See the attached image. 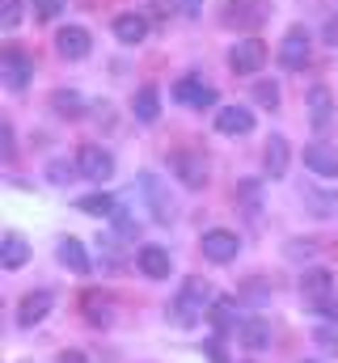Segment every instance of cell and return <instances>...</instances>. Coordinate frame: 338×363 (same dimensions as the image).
I'll return each mask as SVG.
<instances>
[{"label":"cell","mask_w":338,"mask_h":363,"mask_svg":"<svg viewBox=\"0 0 338 363\" xmlns=\"http://www.w3.org/2000/svg\"><path fill=\"white\" fill-rule=\"evenodd\" d=\"M77 207H81V211H89V216H114V211H119L110 194H84Z\"/></svg>","instance_id":"obj_26"},{"label":"cell","mask_w":338,"mask_h":363,"mask_svg":"<svg viewBox=\"0 0 338 363\" xmlns=\"http://www.w3.org/2000/svg\"><path fill=\"white\" fill-rule=\"evenodd\" d=\"M173 97H178L182 106H195V110H212V106H216V89L203 85L199 77H182V81L173 85Z\"/></svg>","instance_id":"obj_9"},{"label":"cell","mask_w":338,"mask_h":363,"mask_svg":"<svg viewBox=\"0 0 338 363\" xmlns=\"http://www.w3.org/2000/svg\"><path fill=\"white\" fill-rule=\"evenodd\" d=\"M237 334H241V347H246V351H254V355L271 347V325H266L262 317H246Z\"/></svg>","instance_id":"obj_17"},{"label":"cell","mask_w":338,"mask_h":363,"mask_svg":"<svg viewBox=\"0 0 338 363\" xmlns=\"http://www.w3.org/2000/svg\"><path fill=\"white\" fill-rule=\"evenodd\" d=\"M233 308H237L233 300H216V304H212V321H216L220 334H229V330L237 325V321H233Z\"/></svg>","instance_id":"obj_27"},{"label":"cell","mask_w":338,"mask_h":363,"mask_svg":"<svg viewBox=\"0 0 338 363\" xmlns=\"http://www.w3.org/2000/svg\"><path fill=\"white\" fill-rule=\"evenodd\" d=\"M300 291H305V300H309V304H317L322 313H334V304H330L334 274H330V271H309L305 279H300Z\"/></svg>","instance_id":"obj_6"},{"label":"cell","mask_w":338,"mask_h":363,"mask_svg":"<svg viewBox=\"0 0 338 363\" xmlns=\"http://www.w3.org/2000/svg\"><path fill=\"white\" fill-rule=\"evenodd\" d=\"M60 363H89L81 351H60Z\"/></svg>","instance_id":"obj_36"},{"label":"cell","mask_w":338,"mask_h":363,"mask_svg":"<svg viewBox=\"0 0 338 363\" xmlns=\"http://www.w3.org/2000/svg\"><path fill=\"white\" fill-rule=\"evenodd\" d=\"M305 203L313 207V216H338V190H322V186H305Z\"/></svg>","instance_id":"obj_21"},{"label":"cell","mask_w":338,"mask_h":363,"mask_svg":"<svg viewBox=\"0 0 338 363\" xmlns=\"http://www.w3.org/2000/svg\"><path fill=\"white\" fill-rule=\"evenodd\" d=\"M51 106H55L64 118H81V114H84L81 93H72V89H55V93H51Z\"/></svg>","instance_id":"obj_25"},{"label":"cell","mask_w":338,"mask_h":363,"mask_svg":"<svg viewBox=\"0 0 338 363\" xmlns=\"http://www.w3.org/2000/svg\"><path fill=\"white\" fill-rule=\"evenodd\" d=\"M266 64V43H258V38H241L233 51H229V68L233 72H241V77H250Z\"/></svg>","instance_id":"obj_5"},{"label":"cell","mask_w":338,"mask_h":363,"mask_svg":"<svg viewBox=\"0 0 338 363\" xmlns=\"http://www.w3.org/2000/svg\"><path fill=\"white\" fill-rule=\"evenodd\" d=\"M229 21H262V13H254V4H246V0H233L229 4Z\"/></svg>","instance_id":"obj_30"},{"label":"cell","mask_w":338,"mask_h":363,"mask_svg":"<svg viewBox=\"0 0 338 363\" xmlns=\"http://www.w3.org/2000/svg\"><path fill=\"white\" fill-rule=\"evenodd\" d=\"M157 114H161V93H157V85H144L136 93V118L140 123H157Z\"/></svg>","instance_id":"obj_22"},{"label":"cell","mask_w":338,"mask_h":363,"mask_svg":"<svg viewBox=\"0 0 338 363\" xmlns=\"http://www.w3.org/2000/svg\"><path fill=\"white\" fill-rule=\"evenodd\" d=\"M254 101L275 110V106H279V85H275V81H258V85H254Z\"/></svg>","instance_id":"obj_28"},{"label":"cell","mask_w":338,"mask_h":363,"mask_svg":"<svg viewBox=\"0 0 338 363\" xmlns=\"http://www.w3.org/2000/svg\"><path fill=\"white\" fill-rule=\"evenodd\" d=\"M309 123L317 127V131H326L330 123H334V97L326 85H313L309 89Z\"/></svg>","instance_id":"obj_14"},{"label":"cell","mask_w":338,"mask_h":363,"mask_svg":"<svg viewBox=\"0 0 338 363\" xmlns=\"http://www.w3.org/2000/svg\"><path fill=\"white\" fill-rule=\"evenodd\" d=\"M262 161H266V174H271V178H283V174H288V140H283V135H271Z\"/></svg>","instance_id":"obj_19"},{"label":"cell","mask_w":338,"mask_h":363,"mask_svg":"<svg viewBox=\"0 0 338 363\" xmlns=\"http://www.w3.org/2000/svg\"><path fill=\"white\" fill-rule=\"evenodd\" d=\"M77 169H81L89 182H110V174H114V157H110L106 148H97V144H84L81 152H77Z\"/></svg>","instance_id":"obj_3"},{"label":"cell","mask_w":338,"mask_h":363,"mask_svg":"<svg viewBox=\"0 0 338 363\" xmlns=\"http://www.w3.org/2000/svg\"><path fill=\"white\" fill-rule=\"evenodd\" d=\"M114 34H119L127 47H136V43H144V34H148V21H144L140 13H119V17H114Z\"/></svg>","instance_id":"obj_18"},{"label":"cell","mask_w":338,"mask_h":363,"mask_svg":"<svg viewBox=\"0 0 338 363\" xmlns=\"http://www.w3.org/2000/svg\"><path fill=\"white\" fill-rule=\"evenodd\" d=\"M317 342H322V347H338V334H326V330H322V334H317Z\"/></svg>","instance_id":"obj_38"},{"label":"cell","mask_w":338,"mask_h":363,"mask_svg":"<svg viewBox=\"0 0 338 363\" xmlns=\"http://www.w3.org/2000/svg\"><path fill=\"white\" fill-rule=\"evenodd\" d=\"M60 262H64L72 274H89V254H84L81 241H72V237L60 241Z\"/></svg>","instance_id":"obj_23"},{"label":"cell","mask_w":338,"mask_h":363,"mask_svg":"<svg viewBox=\"0 0 338 363\" xmlns=\"http://www.w3.org/2000/svg\"><path fill=\"white\" fill-rule=\"evenodd\" d=\"M207 304H212V283L207 279H186L182 291H178V300H173V321L178 325H195Z\"/></svg>","instance_id":"obj_1"},{"label":"cell","mask_w":338,"mask_h":363,"mask_svg":"<svg viewBox=\"0 0 338 363\" xmlns=\"http://www.w3.org/2000/svg\"><path fill=\"white\" fill-rule=\"evenodd\" d=\"M0 140H4V148H0V152H4V157H13L17 148H13V127H9V123H4V131H0Z\"/></svg>","instance_id":"obj_33"},{"label":"cell","mask_w":338,"mask_h":363,"mask_svg":"<svg viewBox=\"0 0 338 363\" xmlns=\"http://www.w3.org/2000/svg\"><path fill=\"white\" fill-rule=\"evenodd\" d=\"M140 190H144V199H148L153 216H157L161 224H173V199L161 190V182L153 178V174H140Z\"/></svg>","instance_id":"obj_10"},{"label":"cell","mask_w":338,"mask_h":363,"mask_svg":"<svg viewBox=\"0 0 338 363\" xmlns=\"http://www.w3.org/2000/svg\"><path fill=\"white\" fill-rule=\"evenodd\" d=\"M216 131H220V135H250L254 114L246 106H224V110L216 114Z\"/></svg>","instance_id":"obj_13"},{"label":"cell","mask_w":338,"mask_h":363,"mask_svg":"<svg viewBox=\"0 0 338 363\" xmlns=\"http://www.w3.org/2000/svg\"><path fill=\"white\" fill-rule=\"evenodd\" d=\"M84 317H89V325H102V330H106V325L114 321V317H110V300H102L97 291H89V296H84Z\"/></svg>","instance_id":"obj_24"},{"label":"cell","mask_w":338,"mask_h":363,"mask_svg":"<svg viewBox=\"0 0 338 363\" xmlns=\"http://www.w3.org/2000/svg\"><path fill=\"white\" fill-rule=\"evenodd\" d=\"M207 359H212V363H229V359H224V347H220V342H212V347H207Z\"/></svg>","instance_id":"obj_35"},{"label":"cell","mask_w":338,"mask_h":363,"mask_svg":"<svg viewBox=\"0 0 338 363\" xmlns=\"http://www.w3.org/2000/svg\"><path fill=\"white\" fill-rule=\"evenodd\" d=\"M169 169H173V178L182 182V186H190V190H199L207 182V161H203L199 148H178L169 157Z\"/></svg>","instance_id":"obj_2"},{"label":"cell","mask_w":338,"mask_h":363,"mask_svg":"<svg viewBox=\"0 0 338 363\" xmlns=\"http://www.w3.org/2000/svg\"><path fill=\"white\" fill-rule=\"evenodd\" d=\"M300 363H317V359H300Z\"/></svg>","instance_id":"obj_39"},{"label":"cell","mask_w":338,"mask_h":363,"mask_svg":"<svg viewBox=\"0 0 338 363\" xmlns=\"http://www.w3.org/2000/svg\"><path fill=\"white\" fill-rule=\"evenodd\" d=\"M0 81H4L9 89H26V81H34V64H30L17 47H9L4 60H0Z\"/></svg>","instance_id":"obj_8"},{"label":"cell","mask_w":338,"mask_h":363,"mask_svg":"<svg viewBox=\"0 0 338 363\" xmlns=\"http://www.w3.org/2000/svg\"><path fill=\"white\" fill-rule=\"evenodd\" d=\"M199 250H203V258L207 262H233L237 258V250H241V241L233 237V233H224V228H212V233H203V241H199Z\"/></svg>","instance_id":"obj_4"},{"label":"cell","mask_w":338,"mask_h":363,"mask_svg":"<svg viewBox=\"0 0 338 363\" xmlns=\"http://www.w3.org/2000/svg\"><path fill=\"white\" fill-rule=\"evenodd\" d=\"M279 64L292 68V72L309 64V34H305L300 26H292V30L283 34V43H279Z\"/></svg>","instance_id":"obj_7"},{"label":"cell","mask_w":338,"mask_h":363,"mask_svg":"<svg viewBox=\"0 0 338 363\" xmlns=\"http://www.w3.org/2000/svg\"><path fill=\"white\" fill-rule=\"evenodd\" d=\"M140 271L148 274V279H169V271H173L169 250H161V245H144V250H140Z\"/></svg>","instance_id":"obj_16"},{"label":"cell","mask_w":338,"mask_h":363,"mask_svg":"<svg viewBox=\"0 0 338 363\" xmlns=\"http://www.w3.org/2000/svg\"><path fill=\"white\" fill-rule=\"evenodd\" d=\"M305 165L313 174H322V178H338V148H330V144H309L305 148Z\"/></svg>","instance_id":"obj_15"},{"label":"cell","mask_w":338,"mask_h":363,"mask_svg":"<svg viewBox=\"0 0 338 363\" xmlns=\"http://www.w3.org/2000/svg\"><path fill=\"white\" fill-rule=\"evenodd\" d=\"M47 178H51V182H60V186H64V182L72 178V165H64V161H55V165L47 169Z\"/></svg>","instance_id":"obj_32"},{"label":"cell","mask_w":338,"mask_h":363,"mask_svg":"<svg viewBox=\"0 0 338 363\" xmlns=\"http://www.w3.org/2000/svg\"><path fill=\"white\" fill-rule=\"evenodd\" d=\"M60 9H64V0H34V17L38 21H51Z\"/></svg>","instance_id":"obj_31"},{"label":"cell","mask_w":338,"mask_h":363,"mask_svg":"<svg viewBox=\"0 0 338 363\" xmlns=\"http://www.w3.org/2000/svg\"><path fill=\"white\" fill-rule=\"evenodd\" d=\"M178 9H182V13H199V9H203V0H178Z\"/></svg>","instance_id":"obj_37"},{"label":"cell","mask_w":338,"mask_h":363,"mask_svg":"<svg viewBox=\"0 0 338 363\" xmlns=\"http://www.w3.org/2000/svg\"><path fill=\"white\" fill-rule=\"evenodd\" d=\"M0 262L9 267V271H17V267H26L30 262V245L17 237V233H9L4 241H0Z\"/></svg>","instance_id":"obj_20"},{"label":"cell","mask_w":338,"mask_h":363,"mask_svg":"<svg viewBox=\"0 0 338 363\" xmlns=\"http://www.w3.org/2000/svg\"><path fill=\"white\" fill-rule=\"evenodd\" d=\"M21 21V0H0V30H13Z\"/></svg>","instance_id":"obj_29"},{"label":"cell","mask_w":338,"mask_h":363,"mask_svg":"<svg viewBox=\"0 0 338 363\" xmlns=\"http://www.w3.org/2000/svg\"><path fill=\"white\" fill-rule=\"evenodd\" d=\"M55 47H60L64 60H84L89 47H93V38H89V30H81V26H64V30L55 34Z\"/></svg>","instance_id":"obj_12"},{"label":"cell","mask_w":338,"mask_h":363,"mask_svg":"<svg viewBox=\"0 0 338 363\" xmlns=\"http://www.w3.org/2000/svg\"><path fill=\"white\" fill-rule=\"evenodd\" d=\"M322 34H326V43H330V47H338V17L326 21V30H322Z\"/></svg>","instance_id":"obj_34"},{"label":"cell","mask_w":338,"mask_h":363,"mask_svg":"<svg viewBox=\"0 0 338 363\" xmlns=\"http://www.w3.org/2000/svg\"><path fill=\"white\" fill-rule=\"evenodd\" d=\"M51 304H55L51 291H26L21 304H17V321H21V325H38V321L51 313Z\"/></svg>","instance_id":"obj_11"}]
</instances>
